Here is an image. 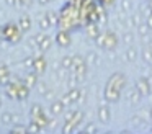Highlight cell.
Masks as SVG:
<instances>
[{
  "mask_svg": "<svg viewBox=\"0 0 152 134\" xmlns=\"http://www.w3.org/2000/svg\"><path fill=\"white\" fill-rule=\"evenodd\" d=\"M151 78H145V77H141L137 82H136V88L139 90V93L141 95H149L151 93Z\"/></svg>",
  "mask_w": 152,
  "mask_h": 134,
  "instance_id": "6da1fadb",
  "label": "cell"
},
{
  "mask_svg": "<svg viewBox=\"0 0 152 134\" xmlns=\"http://www.w3.org/2000/svg\"><path fill=\"white\" fill-rule=\"evenodd\" d=\"M105 95H106V100H108V101H118L121 92H119L118 88H115L113 85L108 83V85H106V90H105Z\"/></svg>",
  "mask_w": 152,
  "mask_h": 134,
  "instance_id": "7a4b0ae2",
  "label": "cell"
},
{
  "mask_svg": "<svg viewBox=\"0 0 152 134\" xmlns=\"http://www.w3.org/2000/svg\"><path fill=\"white\" fill-rule=\"evenodd\" d=\"M116 34L115 33H106L105 34V38H103V44H102V48H105V49H113L116 46Z\"/></svg>",
  "mask_w": 152,
  "mask_h": 134,
  "instance_id": "3957f363",
  "label": "cell"
},
{
  "mask_svg": "<svg viewBox=\"0 0 152 134\" xmlns=\"http://www.w3.org/2000/svg\"><path fill=\"white\" fill-rule=\"evenodd\" d=\"M126 98H128V101L131 105H137V101H139V98H141V93H139V90L137 88H131V90L128 92V95H126Z\"/></svg>",
  "mask_w": 152,
  "mask_h": 134,
  "instance_id": "277c9868",
  "label": "cell"
},
{
  "mask_svg": "<svg viewBox=\"0 0 152 134\" xmlns=\"http://www.w3.org/2000/svg\"><path fill=\"white\" fill-rule=\"evenodd\" d=\"M136 59H137V51H136L134 48H129L128 51H126V61H128V62H134Z\"/></svg>",
  "mask_w": 152,
  "mask_h": 134,
  "instance_id": "5b68a950",
  "label": "cell"
},
{
  "mask_svg": "<svg viewBox=\"0 0 152 134\" xmlns=\"http://www.w3.org/2000/svg\"><path fill=\"white\" fill-rule=\"evenodd\" d=\"M100 118H102L103 123H108V119H110V110H108V106H102V108H100Z\"/></svg>",
  "mask_w": 152,
  "mask_h": 134,
  "instance_id": "8992f818",
  "label": "cell"
},
{
  "mask_svg": "<svg viewBox=\"0 0 152 134\" xmlns=\"http://www.w3.org/2000/svg\"><path fill=\"white\" fill-rule=\"evenodd\" d=\"M139 116L144 118V121H151V108H142L141 111H139Z\"/></svg>",
  "mask_w": 152,
  "mask_h": 134,
  "instance_id": "52a82bcc",
  "label": "cell"
},
{
  "mask_svg": "<svg viewBox=\"0 0 152 134\" xmlns=\"http://www.w3.org/2000/svg\"><path fill=\"white\" fill-rule=\"evenodd\" d=\"M139 34L141 36H145V34H149V29H151V26L147 25V23H142V25H139Z\"/></svg>",
  "mask_w": 152,
  "mask_h": 134,
  "instance_id": "ba28073f",
  "label": "cell"
},
{
  "mask_svg": "<svg viewBox=\"0 0 152 134\" xmlns=\"http://www.w3.org/2000/svg\"><path fill=\"white\" fill-rule=\"evenodd\" d=\"M142 57H144L145 62H151L152 61V51L149 48H145L144 51H142Z\"/></svg>",
  "mask_w": 152,
  "mask_h": 134,
  "instance_id": "9c48e42d",
  "label": "cell"
},
{
  "mask_svg": "<svg viewBox=\"0 0 152 134\" xmlns=\"http://www.w3.org/2000/svg\"><path fill=\"white\" fill-rule=\"evenodd\" d=\"M132 5H131V0H123V10L124 12H131Z\"/></svg>",
  "mask_w": 152,
  "mask_h": 134,
  "instance_id": "30bf717a",
  "label": "cell"
},
{
  "mask_svg": "<svg viewBox=\"0 0 152 134\" xmlns=\"http://www.w3.org/2000/svg\"><path fill=\"white\" fill-rule=\"evenodd\" d=\"M132 39H134V34H132L131 31L124 33V41H126V42H132Z\"/></svg>",
  "mask_w": 152,
  "mask_h": 134,
  "instance_id": "8fae6325",
  "label": "cell"
},
{
  "mask_svg": "<svg viewBox=\"0 0 152 134\" xmlns=\"http://www.w3.org/2000/svg\"><path fill=\"white\" fill-rule=\"evenodd\" d=\"M145 23H147V25L152 28V13H151L149 16H145Z\"/></svg>",
  "mask_w": 152,
  "mask_h": 134,
  "instance_id": "7c38bea8",
  "label": "cell"
},
{
  "mask_svg": "<svg viewBox=\"0 0 152 134\" xmlns=\"http://www.w3.org/2000/svg\"><path fill=\"white\" fill-rule=\"evenodd\" d=\"M149 7H151V10H152V0H149Z\"/></svg>",
  "mask_w": 152,
  "mask_h": 134,
  "instance_id": "4fadbf2b",
  "label": "cell"
},
{
  "mask_svg": "<svg viewBox=\"0 0 152 134\" xmlns=\"http://www.w3.org/2000/svg\"><path fill=\"white\" fill-rule=\"evenodd\" d=\"M151 119H152V108H151Z\"/></svg>",
  "mask_w": 152,
  "mask_h": 134,
  "instance_id": "5bb4252c",
  "label": "cell"
}]
</instances>
